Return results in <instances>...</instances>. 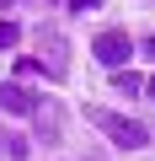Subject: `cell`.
Instances as JSON below:
<instances>
[{"mask_svg": "<svg viewBox=\"0 0 155 161\" xmlns=\"http://www.w3.org/2000/svg\"><path fill=\"white\" fill-rule=\"evenodd\" d=\"M102 134H112V145H123V150H144L150 145V129L144 124H134V118H123V113H107V108H91L86 113Z\"/></svg>", "mask_w": 155, "mask_h": 161, "instance_id": "cell-1", "label": "cell"}, {"mask_svg": "<svg viewBox=\"0 0 155 161\" xmlns=\"http://www.w3.org/2000/svg\"><path fill=\"white\" fill-rule=\"evenodd\" d=\"M16 38H22L16 22H0V48H16Z\"/></svg>", "mask_w": 155, "mask_h": 161, "instance_id": "cell-7", "label": "cell"}, {"mask_svg": "<svg viewBox=\"0 0 155 161\" xmlns=\"http://www.w3.org/2000/svg\"><path fill=\"white\" fill-rule=\"evenodd\" d=\"M43 48H48V75H64V70H70V59H64V38H59V32H48V38H43Z\"/></svg>", "mask_w": 155, "mask_h": 161, "instance_id": "cell-4", "label": "cell"}, {"mask_svg": "<svg viewBox=\"0 0 155 161\" xmlns=\"http://www.w3.org/2000/svg\"><path fill=\"white\" fill-rule=\"evenodd\" d=\"M70 6H75V11H96L102 0H70Z\"/></svg>", "mask_w": 155, "mask_h": 161, "instance_id": "cell-8", "label": "cell"}, {"mask_svg": "<svg viewBox=\"0 0 155 161\" xmlns=\"http://www.w3.org/2000/svg\"><path fill=\"white\" fill-rule=\"evenodd\" d=\"M0 108H6V113H38V102H32V92L27 86H16V80H6V86H0Z\"/></svg>", "mask_w": 155, "mask_h": 161, "instance_id": "cell-3", "label": "cell"}, {"mask_svg": "<svg viewBox=\"0 0 155 161\" xmlns=\"http://www.w3.org/2000/svg\"><path fill=\"white\" fill-rule=\"evenodd\" d=\"M112 86H118V92H123V97H134V92H139V86H144V80H139V75H134V70H118V75H112Z\"/></svg>", "mask_w": 155, "mask_h": 161, "instance_id": "cell-6", "label": "cell"}, {"mask_svg": "<svg viewBox=\"0 0 155 161\" xmlns=\"http://www.w3.org/2000/svg\"><path fill=\"white\" fill-rule=\"evenodd\" d=\"M150 97H155V80H150Z\"/></svg>", "mask_w": 155, "mask_h": 161, "instance_id": "cell-11", "label": "cell"}, {"mask_svg": "<svg viewBox=\"0 0 155 161\" xmlns=\"http://www.w3.org/2000/svg\"><path fill=\"white\" fill-rule=\"evenodd\" d=\"M144 54H150V59H155V38H144Z\"/></svg>", "mask_w": 155, "mask_h": 161, "instance_id": "cell-9", "label": "cell"}, {"mask_svg": "<svg viewBox=\"0 0 155 161\" xmlns=\"http://www.w3.org/2000/svg\"><path fill=\"white\" fill-rule=\"evenodd\" d=\"M6 6H11V0H0V11H6Z\"/></svg>", "mask_w": 155, "mask_h": 161, "instance_id": "cell-10", "label": "cell"}, {"mask_svg": "<svg viewBox=\"0 0 155 161\" xmlns=\"http://www.w3.org/2000/svg\"><path fill=\"white\" fill-rule=\"evenodd\" d=\"M38 124H43V134H48V140H59V108H54V102H43V108H38Z\"/></svg>", "mask_w": 155, "mask_h": 161, "instance_id": "cell-5", "label": "cell"}, {"mask_svg": "<svg viewBox=\"0 0 155 161\" xmlns=\"http://www.w3.org/2000/svg\"><path fill=\"white\" fill-rule=\"evenodd\" d=\"M91 54H96L102 64L123 70V64H128V54H134V43H128V32H102V38L91 43Z\"/></svg>", "mask_w": 155, "mask_h": 161, "instance_id": "cell-2", "label": "cell"}]
</instances>
